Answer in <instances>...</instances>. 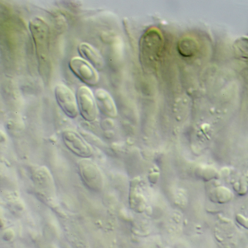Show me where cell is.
I'll return each mask as SVG.
<instances>
[{
  "label": "cell",
  "mask_w": 248,
  "mask_h": 248,
  "mask_svg": "<svg viewBox=\"0 0 248 248\" xmlns=\"http://www.w3.org/2000/svg\"><path fill=\"white\" fill-rule=\"evenodd\" d=\"M78 110L85 120L92 121L96 115V103L94 94L88 87L82 86L78 88L76 96Z\"/></svg>",
  "instance_id": "obj_2"
},
{
  "label": "cell",
  "mask_w": 248,
  "mask_h": 248,
  "mask_svg": "<svg viewBox=\"0 0 248 248\" xmlns=\"http://www.w3.org/2000/svg\"><path fill=\"white\" fill-rule=\"evenodd\" d=\"M220 189L211 194L210 199L212 201L218 203H224L228 202L232 198L231 192L227 189Z\"/></svg>",
  "instance_id": "obj_7"
},
{
  "label": "cell",
  "mask_w": 248,
  "mask_h": 248,
  "mask_svg": "<svg viewBox=\"0 0 248 248\" xmlns=\"http://www.w3.org/2000/svg\"><path fill=\"white\" fill-rule=\"evenodd\" d=\"M80 168L82 177L86 183L92 188L95 187L97 177L95 167L91 163H87L82 164Z\"/></svg>",
  "instance_id": "obj_6"
},
{
  "label": "cell",
  "mask_w": 248,
  "mask_h": 248,
  "mask_svg": "<svg viewBox=\"0 0 248 248\" xmlns=\"http://www.w3.org/2000/svg\"><path fill=\"white\" fill-rule=\"evenodd\" d=\"M236 219L237 221L240 225L246 229H248L247 218L240 214H238L236 215Z\"/></svg>",
  "instance_id": "obj_8"
},
{
  "label": "cell",
  "mask_w": 248,
  "mask_h": 248,
  "mask_svg": "<svg viewBox=\"0 0 248 248\" xmlns=\"http://www.w3.org/2000/svg\"><path fill=\"white\" fill-rule=\"evenodd\" d=\"M63 140L66 146L73 152L78 155L87 156L91 154V148L86 142L78 135L67 131L63 134Z\"/></svg>",
  "instance_id": "obj_4"
},
{
  "label": "cell",
  "mask_w": 248,
  "mask_h": 248,
  "mask_svg": "<svg viewBox=\"0 0 248 248\" xmlns=\"http://www.w3.org/2000/svg\"><path fill=\"white\" fill-rule=\"evenodd\" d=\"M78 51L81 58L97 70L101 69L103 67L104 62L102 57L89 45L82 44L79 46Z\"/></svg>",
  "instance_id": "obj_5"
},
{
  "label": "cell",
  "mask_w": 248,
  "mask_h": 248,
  "mask_svg": "<svg viewBox=\"0 0 248 248\" xmlns=\"http://www.w3.org/2000/svg\"><path fill=\"white\" fill-rule=\"evenodd\" d=\"M69 66L72 73L85 84L93 86L98 83L99 76L97 70L82 58H72L69 62Z\"/></svg>",
  "instance_id": "obj_1"
},
{
  "label": "cell",
  "mask_w": 248,
  "mask_h": 248,
  "mask_svg": "<svg viewBox=\"0 0 248 248\" xmlns=\"http://www.w3.org/2000/svg\"><path fill=\"white\" fill-rule=\"evenodd\" d=\"M54 94L57 102L65 114L71 118L76 117L78 111L76 96L66 85L60 84L56 86Z\"/></svg>",
  "instance_id": "obj_3"
}]
</instances>
